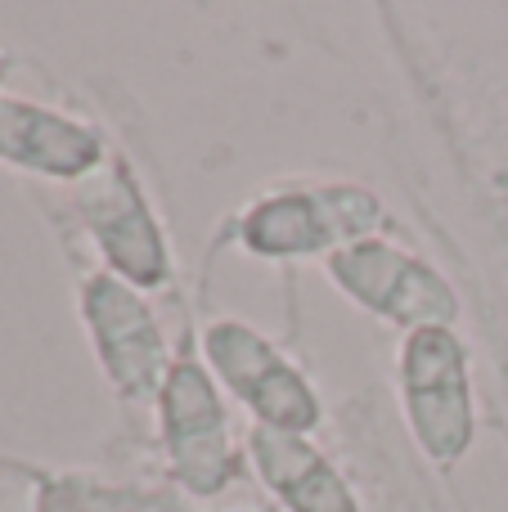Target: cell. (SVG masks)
I'll return each instance as SVG.
<instances>
[{
	"instance_id": "1",
	"label": "cell",
	"mask_w": 508,
	"mask_h": 512,
	"mask_svg": "<svg viewBox=\"0 0 508 512\" xmlns=\"http://www.w3.org/2000/svg\"><path fill=\"white\" fill-rule=\"evenodd\" d=\"M396 221L383 198L360 185H288L261 194L239 216V248L261 261H302L329 256L360 239H387Z\"/></svg>"
},
{
	"instance_id": "2",
	"label": "cell",
	"mask_w": 508,
	"mask_h": 512,
	"mask_svg": "<svg viewBox=\"0 0 508 512\" xmlns=\"http://www.w3.org/2000/svg\"><path fill=\"white\" fill-rule=\"evenodd\" d=\"M396 391L414 445L441 468L464 459L477 436V396L468 346L455 328L405 333L396 355Z\"/></svg>"
},
{
	"instance_id": "3",
	"label": "cell",
	"mask_w": 508,
	"mask_h": 512,
	"mask_svg": "<svg viewBox=\"0 0 508 512\" xmlns=\"http://www.w3.org/2000/svg\"><path fill=\"white\" fill-rule=\"evenodd\" d=\"M198 355H203L207 373L252 414V427L311 436L324 423V405L311 378L261 328L221 315L203 328Z\"/></svg>"
},
{
	"instance_id": "4",
	"label": "cell",
	"mask_w": 508,
	"mask_h": 512,
	"mask_svg": "<svg viewBox=\"0 0 508 512\" xmlns=\"http://www.w3.org/2000/svg\"><path fill=\"white\" fill-rule=\"evenodd\" d=\"M158 436L167 454V472L189 499H216L234 486L243 454L230 432L216 378L203 360L176 355L158 391Z\"/></svg>"
},
{
	"instance_id": "5",
	"label": "cell",
	"mask_w": 508,
	"mask_h": 512,
	"mask_svg": "<svg viewBox=\"0 0 508 512\" xmlns=\"http://www.w3.org/2000/svg\"><path fill=\"white\" fill-rule=\"evenodd\" d=\"M333 288L374 319L419 333V328H455L459 297L437 265L414 256L396 239H360L324 256Z\"/></svg>"
},
{
	"instance_id": "6",
	"label": "cell",
	"mask_w": 508,
	"mask_h": 512,
	"mask_svg": "<svg viewBox=\"0 0 508 512\" xmlns=\"http://www.w3.org/2000/svg\"><path fill=\"white\" fill-rule=\"evenodd\" d=\"M77 212L86 234L95 239L108 274L140 292H153L171 279V248L158 216L149 207L135 167L122 153H108L104 167L77 185Z\"/></svg>"
},
{
	"instance_id": "7",
	"label": "cell",
	"mask_w": 508,
	"mask_h": 512,
	"mask_svg": "<svg viewBox=\"0 0 508 512\" xmlns=\"http://www.w3.org/2000/svg\"><path fill=\"white\" fill-rule=\"evenodd\" d=\"M81 319H86L95 360L108 387L122 400H158L171 360L153 306L140 288L122 283L117 274H86L81 279Z\"/></svg>"
},
{
	"instance_id": "8",
	"label": "cell",
	"mask_w": 508,
	"mask_h": 512,
	"mask_svg": "<svg viewBox=\"0 0 508 512\" xmlns=\"http://www.w3.org/2000/svg\"><path fill=\"white\" fill-rule=\"evenodd\" d=\"M113 144L90 122H77L72 113H59L50 104L18 95H0V162L18 171H32L45 180L81 185L90 171L104 167Z\"/></svg>"
},
{
	"instance_id": "9",
	"label": "cell",
	"mask_w": 508,
	"mask_h": 512,
	"mask_svg": "<svg viewBox=\"0 0 508 512\" xmlns=\"http://www.w3.org/2000/svg\"><path fill=\"white\" fill-rule=\"evenodd\" d=\"M248 463L288 512H360L356 490L311 436L248 427Z\"/></svg>"
},
{
	"instance_id": "10",
	"label": "cell",
	"mask_w": 508,
	"mask_h": 512,
	"mask_svg": "<svg viewBox=\"0 0 508 512\" xmlns=\"http://www.w3.org/2000/svg\"><path fill=\"white\" fill-rule=\"evenodd\" d=\"M41 512H189L180 495L140 486H108L95 477H50Z\"/></svg>"
},
{
	"instance_id": "11",
	"label": "cell",
	"mask_w": 508,
	"mask_h": 512,
	"mask_svg": "<svg viewBox=\"0 0 508 512\" xmlns=\"http://www.w3.org/2000/svg\"><path fill=\"white\" fill-rule=\"evenodd\" d=\"M0 81H5V59H0Z\"/></svg>"
}]
</instances>
